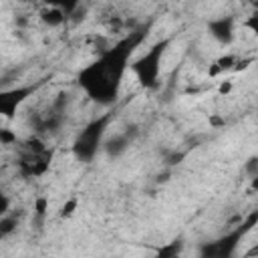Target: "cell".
Returning <instances> with one entry per match:
<instances>
[{
	"label": "cell",
	"mask_w": 258,
	"mask_h": 258,
	"mask_svg": "<svg viewBox=\"0 0 258 258\" xmlns=\"http://www.w3.org/2000/svg\"><path fill=\"white\" fill-rule=\"evenodd\" d=\"M77 206H79V200H77V198H71V200H67V202L62 204V208H60L58 216H60V218H71V216L75 214Z\"/></svg>",
	"instance_id": "5bb4252c"
},
{
	"label": "cell",
	"mask_w": 258,
	"mask_h": 258,
	"mask_svg": "<svg viewBox=\"0 0 258 258\" xmlns=\"http://www.w3.org/2000/svg\"><path fill=\"white\" fill-rule=\"evenodd\" d=\"M46 210H48V200L44 196H38L34 200V216H36V220H42L46 216Z\"/></svg>",
	"instance_id": "4fadbf2b"
},
{
	"label": "cell",
	"mask_w": 258,
	"mask_h": 258,
	"mask_svg": "<svg viewBox=\"0 0 258 258\" xmlns=\"http://www.w3.org/2000/svg\"><path fill=\"white\" fill-rule=\"evenodd\" d=\"M167 44H169V38H163V40L155 42L143 56H139L131 64V69H133V73H135V77H137L141 87H145V89H155L157 87L159 71H161V56H163Z\"/></svg>",
	"instance_id": "3957f363"
},
{
	"label": "cell",
	"mask_w": 258,
	"mask_h": 258,
	"mask_svg": "<svg viewBox=\"0 0 258 258\" xmlns=\"http://www.w3.org/2000/svg\"><path fill=\"white\" fill-rule=\"evenodd\" d=\"M256 167H258V159H256V157H250V161H248L246 169H248V173H250L252 177H256Z\"/></svg>",
	"instance_id": "d6986e66"
},
{
	"label": "cell",
	"mask_w": 258,
	"mask_h": 258,
	"mask_svg": "<svg viewBox=\"0 0 258 258\" xmlns=\"http://www.w3.org/2000/svg\"><path fill=\"white\" fill-rule=\"evenodd\" d=\"M16 226H18V220L14 216H2L0 218V240L10 236L16 230Z\"/></svg>",
	"instance_id": "8fae6325"
},
{
	"label": "cell",
	"mask_w": 258,
	"mask_h": 258,
	"mask_svg": "<svg viewBox=\"0 0 258 258\" xmlns=\"http://www.w3.org/2000/svg\"><path fill=\"white\" fill-rule=\"evenodd\" d=\"M254 222H256V214H252L240 228H236V230L230 232L228 236L204 244V246H202V258H232V254H234L238 242H240L242 236L254 226Z\"/></svg>",
	"instance_id": "277c9868"
},
{
	"label": "cell",
	"mask_w": 258,
	"mask_h": 258,
	"mask_svg": "<svg viewBox=\"0 0 258 258\" xmlns=\"http://www.w3.org/2000/svg\"><path fill=\"white\" fill-rule=\"evenodd\" d=\"M24 151H28V153H44V151H48V147L44 145L42 139H38V137H28V139L24 141Z\"/></svg>",
	"instance_id": "7c38bea8"
},
{
	"label": "cell",
	"mask_w": 258,
	"mask_h": 258,
	"mask_svg": "<svg viewBox=\"0 0 258 258\" xmlns=\"http://www.w3.org/2000/svg\"><path fill=\"white\" fill-rule=\"evenodd\" d=\"M181 240H173L169 244H163L161 248H157L155 258H181Z\"/></svg>",
	"instance_id": "9c48e42d"
},
{
	"label": "cell",
	"mask_w": 258,
	"mask_h": 258,
	"mask_svg": "<svg viewBox=\"0 0 258 258\" xmlns=\"http://www.w3.org/2000/svg\"><path fill=\"white\" fill-rule=\"evenodd\" d=\"M236 56L234 54H226V56H220L218 60H216V67L220 69V73L222 71H230V69H234V64H236Z\"/></svg>",
	"instance_id": "9a60e30c"
},
{
	"label": "cell",
	"mask_w": 258,
	"mask_h": 258,
	"mask_svg": "<svg viewBox=\"0 0 258 258\" xmlns=\"http://www.w3.org/2000/svg\"><path fill=\"white\" fill-rule=\"evenodd\" d=\"M10 212V198L0 189V218Z\"/></svg>",
	"instance_id": "e0dca14e"
},
{
	"label": "cell",
	"mask_w": 258,
	"mask_h": 258,
	"mask_svg": "<svg viewBox=\"0 0 258 258\" xmlns=\"http://www.w3.org/2000/svg\"><path fill=\"white\" fill-rule=\"evenodd\" d=\"M16 141V133L10 129H0V143L2 145H12Z\"/></svg>",
	"instance_id": "2e32d148"
},
{
	"label": "cell",
	"mask_w": 258,
	"mask_h": 258,
	"mask_svg": "<svg viewBox=\"0 0 258 258\" xmlns=\"http://www.w3.org/2000/svg\"><path fill=\"white\" fill-rule=\"evenodd\" d=\"M111 121V113H105L97 119H93L91 123L85 125V129L79 133V137L75 139V145H73V153L77 155L79 161H93V157L97 155L101 143H103V135H105V129Z\"/></svg>",
	"instance_id": "7a4b0ae2"
},
{
	"label": "cell",
	"mask_w": 258,
	"mask_h": 258,
	"mask_svg": "<svg viewBox=\"0 0 258 258\" xmlns=\"http://www.w3.org/2000/svg\"><path fill=\"white\" fill-rule=\"evenodd\" d=\"M42 83L36 85H26V87H12V89H2L0 91V117L6 119H14L16 111L20 109V105L34 95V91L40 87Z\"/></svg>",
	"instance_id": "5b68a950"
},
{
	"label": "cell",
	"mask_w": 258,
	"mask_h": 258,
	"mask_svg": "<svg viewBox=\"0 0 258 258\" xmlns=\"http://www.w3.org/2000/svg\"><path fill=\"white\" fill-rule=\"evenodd\" d=\"M244 26H248V28H252L254 32H258V14H252L246 22H244Z\"/></svg>",
	"instance_id": "ac0fdd59"
},
{
	"label": "cell",
	"mask_w": 258,
	"mask_h": 258,
	"mask_svg": "<svg viewBox=\"0 0 258 258\" xmlns=\"http://www.w3.org/2000/svg\"><path fill=\"white\" fill-rule=\"evenodd\" d=\"M208 30L210 34L218 40V42H230L232 36H234V18L232 16H222V18H216L208 24Z\"/></svg>",
	"instance_id": "52a82bcc"
},
{
	"label": "cell",
	"mask_w": 258,
	"mask_h": 258,
	"mask_svg": "<svg viewBox=\"0 0 258 258\" xmlns=\"http://www.w3.org/2000/svg\"><path fill=\"white\" fill-rule=\"evenodd\" d=\"M50 157H52V151H44V153H28L24 151L18 159V171L20 175L24 177H40L48 171L50 167Z\"/></svg>",
	"instance_id": "8992f818"
},
{
	"label": "cell",
	"mask_w": 258,
	"mask_h": 258,
	"mask_svg": "<svg viewBox=\"0 0 258 258\" xmlns=\"http://www.w3.org/2000/svg\"><path fill=\"white\" fill-rule=\"evenodd\" d=\"M40 20L48 26H60L62 22H67V14L54 4V6H48L40 12Z\"/></svg>",
	"instance_id": "ba28073f"
},
{
	"label": "cell",
	"mask_w": 258,
	"mask_h": 258,
	"mask_svg": "<svg viewBox=\"0 0 258 258\" xmlns=\"http://www.w3.org/2000/svg\"><path fill=\"white\" fill-rule=\"evenodd\" d=\"M218 91H220V95H228V93L232 91V83H230V81H226V83H222Z\"/></svg>",
	"instance_id": "ffe728a7"
},
{
	"label": "cell",
	"mask_w": 258,
	"mask_h": 258,
	"mask_svg": "<svg viewBox=\"0 0 258 258\" xmlns=\"http://www.w3.org/2000/svg\"><path fill=\"white\" fill-rule=\"evenodd\" d=\"M145 34H147V26L131 30L119 42H115L113 46L103 50L95 62L81 69L77 83L87 93L89 99H93L95 103H101V105L115 103L121 83H123V77H125V71H127L129 56L143 42Z\"/></svg>",
	"instance_id": "6da1fadb"
},
{
	"label": "cell",
	"mask_w": 258,
	"mask_h": 258,
	"mask_svg": "<svg viewBox=\"0 0 258 258\" xmlns=\"http://www.w3.org/2000/svg\"><path fill=\"white\" fill-rule=\"evenodd\" d=\"M127 145H129L127 135H115L113 139L107 141V153H109V155H119L121 151H125Z\"/></svg>",
	"instance_id": "30bf717a"
}]
</instances>
